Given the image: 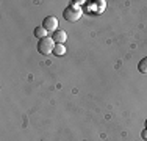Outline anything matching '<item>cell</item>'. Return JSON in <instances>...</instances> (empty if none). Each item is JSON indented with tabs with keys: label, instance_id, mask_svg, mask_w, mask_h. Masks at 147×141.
<instances>
[{
	"label": "cell",
	"instance_id": "ba28073f",
	"mask_svg": "<svg viewBox=\"0 0 147 141\" xmlns=\"http://www.w3.org/2000/svg\"><path fill=\"white\" fill-rule=\"evenodd\" d=\"M141 136H142V138H144V140H147V129H144V130H142Z\"/></svg>",
	"mask_w": 147,
	"mask_h": 141
},
{
	"label": "cell",
	"instance_id": "277c9868",
	"mask_svg": "<svg viewBox=\"0 0 147 141\" xmlns=\"http://www.w3.org/2000/svg\"><path fill=\"white\" fill-rule=\"evenodd\" d=\"M52 39H53V42H57V44H64V41L67 39V33L64 30H57L52 35Z\"/></svg>",
	"mask_w": 147,
	"mask_h": 141
},
{
	"label": "cell",
	"instance_id": "7a4b0ae2",
	"mask_svg": "<svg viewBox=\"0 0 147 141\" xmlns=\"http://www.w3.org/2000/svg\"><path fill=\"white\" fill-rule=\"evenodd\" d=\"M53 47H55V42L52 38H42V39L38 41V52L41 55H49V54H53Z\"/></svg>",
	"mask_w": 147,
	"mask_h": 141
},
{
	"label": "cell",
	"instance_id": "6da1fadb",
	"mask_svg": "<svg viewBox=\"0 0 147 141\" xmlns=\"http://www.w3.org/2000/svg\"><path fill=\"white\" fill-rule=\"evenodd\" d=\"M82 16H83V11L80 9V6L74 5V3L67 5L64 8V11H63V17H64L67 22H75V20H78Z\"/></svg>",
	"mask_w": 147,
	"mask_h": 141
},
{
	"label": "cell",
	"instance_id": "5b68a950",
	"mask_svg": "<svg viewBox=\"0 0 147 141\" xmlns=\"http://www.w3.org/2000/svg\"><path fill=\"white\" fill-rule=\"evenodd\" d=\"M34 36L38 38V39H42V38H47V30L45 28H42V27H36L34 28Z\"/></svg>",
	"mask_w": 147,
	"mask_h": 141
},
{
	"label": "cell",
	"instance_id": "8992f818",
	"mask_svg": "<svg viewBox=\"0 0 147 141\" xmlns=\"http://www.w3.org/2000/svg\"><path fill=\"white\" fill-rule=\"evenodd\" d=\"M138 70L141 74H146L147 75V56H144V58L138 63Z\"/></svg>",
	"mask_w": 147,
	"mask_h": 141
},
{
	"label": "cell",
	"instance_id": "52a82bcc",
	"mask_svg": "<svg viewBox=\"0 0 147 141\" xmlns=\"http://www.w3.org/2000/svg\"><path fill=\"white\" fill-rule=\"evenodd\" d=\"M66 54V47L63 44H55V47H53V55H57V56H61V55H64Z\"/></svg>",
	"mask_w": 147,
	"mask_h": 141
},
{
	"label": "cell",
	"instance_id": "3957f363",
	"mask_svg": "<svg viewBox=\"0 0 147 141\" xmlns=\"http://www.w3.org/2000/svg\"><path fill=\"white\" fill-rule=\"evenodd\" d=\"M42 28L47 31H57L58 30V19L55 16H47L42 20Z\"/></svg>",
	"mask_w": 147,
	"mask_h": 141
},
{
	"label": "cell",
	"instance_id": "9c48e42d",
	"mask_svg": "<svg viewBox=\"0 0 147 141\" xmlns=\"http://www.w3.org/2000/svg\"><path fill=\"white\" fill-rule=\"evenodd\" d=\"M146 129H147V119H146Z\"/></svg>",
	"mask_w": 147,
	"mask_h": 141
}]
</instances>
